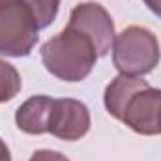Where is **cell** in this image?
<instances>
[{
    "label": "cell",
    "mask_w": 161,
    "mask_h": 161,
    "mask_svg": "<svg viewBox=\"0 0 161 161\" xmlns=\"http://www.w3.org/2000/svg\"><path fill=\"white\" fill-rule=\"evenodd\" d=\"M28 161H69L64 154L56 152V150H38L32 154V158Z\"/></svg>",
    "instance_id": "obj_11"
},
{
    "label": "cell",
    "mask_w": 161,
    "mask_h": 161,
    "mask_svg": "<svg viewBox=\"0 0 161 161\" xmlns=\"http://www.w3.org/2000/svg\"><path fill=\"white\" fill-rule=\"evenodd\" d=\"M142 2L146 4V8H148L154 15L161 17V0H142Z\"/></svg>",
    "instance_id": "obj_12"
},
{
    "label": "cell",
    "mask_w": 161,
    "mask_h": 161,
    "mask_svg": "<svg viewBox=\"0 0 161 161\" xmlns=\"http://www.w3.org/2000/svg\"><path fill=\"white\" fill-rule=\"evenodd\" d=\"M0 161H11V154H9V148L8 144L0 139Z\"/></svg>",
    "instance_id": "obj_13"
},
{
    "label": "cell",
    "mask_w": 161,
    "mask_h": 161,
    "mask_svg": "<svg viewBox=\"0 0 161 161\" xmlns=\"http://www.w3.org/2000/svg\"><path fill=\"white\" fill-rule=\"evenodd\" d=\"M94 43L79 30L66 26L41 45V60L45 69L56 79L79 82L86 79L97 60Z\"/></svg>",
    "instance_id": "obj_1"
},
{
    "label": "cell",
    "mask_w": 161,
    "mask_h": 161,
    "mask_svg": "<svg viewBox=\"0 0 161 161\" xmlns=\"http://www.w3.org/2000/svg\"><path fill=\"white\" fill-rule=\"evenodd\" d=\"M159 111L161 90L148 84L127 101L122 122L139 135H159Z\"/></svg>",
    "instance_id": "obj_6"
},
{
    "label": "cell",
    "mask_w": 161,
    "mask_h": 161,
    "mask_svg": "<svg viewBox=\"0 0 161 161\" xmlns=\"http://www.w3.org/2000/svg\"><path fill=\"white\" fill-rule=\"evenodd\" d=\"M28 9L32 11L38 28H47L53 25V21L58 15V8H60V0H23Z\"/></svg>",
    "instance_id": "obj_10"
},
{
    "label": "cell",
    "mask_w": 161,
    "mask_h": 161,
    "mask_svg": "<svg viewBox=\"0 0 161 161\" xmlns=\"http://www.w3.org/2000/svg\"><path fill=\"white\" fill-rule=\"evenodd\" d=\"M90 129V111L88 107L71 97L54 99L51 114H49V125L47 133L62 139V141H79Z\"/></svg>",
    "instance_id": "obj_5"
},
{
    "label": "cell",
    "mask_w": 161,
    "mask_h": 161,
    "mask_svg": "<svg viewBox=\"0 0 161 161\" xmlns=\"http://www.w3.org/2000/svg\"><path fill=\"white\" fill-rule=\"evenodd\" d=\"M54 99L49 96H32L26 99L15 113V124L23 133L28 135H43L47 133L49 114Z\"/></svg>",
    "instance_id": "obj_7"
},
{
    "label": "cell",
    "mask_w": 161,
    "mask_h": 161,
    "mask_svg": "<svg viewBox=\"0 0 161 161\" xmlns=\"http://www.w3.org/2000/svg\"><path fill=\"white\" fill-rule=\"evenodd\" d=\"M148 82L142 80L141 77H131V75H118L111 80V84L105 88V96H103V101H105V109L107 113L116 118L122 120V114H124V109L127 105V101L142 88H146Z\"/></svg>",
    "instance_id": "obj_8"
},
{
    "label": "cell",
    "mask_w": 161,
    "mask_h": 161,
    "mask_svg": "<svg viewBox=\"0 0 161 161\" xmlns=\"http://www.w3.org/2000/svg\"><path fill=\"white\" fill-rule=\"evenodd\" d=\"M159 135H161V111H159Z\"/></svg>",
    "instance_id": "obj_14"
},
{
    "label": "cell",
    "mask_w": 161,
    "mask_h": 161,
    "mask_svg": "<svg viewBox=\"0 0 161 161\" xmlns=\"http://www.w3.org/2000/svg\"><path fill=\"white\" fill-rule=\"evenodd\" d=\"M23 80L19 71L6 60L0 58V103L11 101L21 92Z\"/></svg>",
    "instance_id": "obj_9"
},
{
    "label": "cell",
    "mask_w": 161,
    "mask_h": 161,
    "mask_svg": "<svg viewBox=\"0 0 161 161\" xmlns=\"http://www.w3.org/2000/svg\"><path fill=\"white\" fill-rule=\"evenodd\" d=\"M68 26L79 30L94 43L97 56L109 54L114 43V23L109 11L97 2H82L71 9Z\"/></svg>",
    "instance_id": "obj_4"
},
{
    "label": "cell",
    "mask_w": 161,
    "mask_h": 161,
    "mask_svg": "<svg viewBox=\"0 0 161 161\" xmlns=\"http://www.w3.org/2000/svg\"><path fill=\"white\" fill-rule=\"evenodd\" d=\"M113 64L120 75L141 77L156 69L161 51L158 38L144 26H127L114 38Z\"/></svg>",
    "instance_id": "obj_2"
},
{
    "label": "cell",
    "mask_w": 161,
    "mask_h": 161,
    "mask_svg": "<svg viewBox=\"0 0 161 161\" xmlns=\"http://www.w3.org/2000/svg\"><path fill=\"white\" fill-rule=\"evenodd\" d=\"M38 32V23L23 0H0V54L28 56L40 40Z\"/></svg>",
    "instance_id": "obj_3"
}]
</instances>
